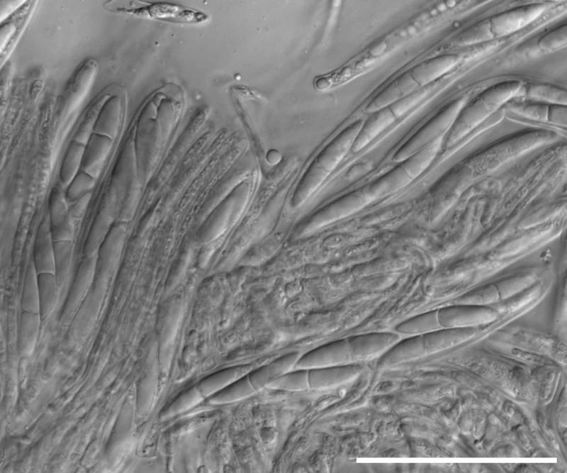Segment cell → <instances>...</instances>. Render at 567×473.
<instances>
[{
  "mask_svg": "<svg viewBox=\"0 0 567 473\" xmlns=\"http://www.w3.org/2000/svg\"><path fill=\"white\" fill-rule=\"evenodd\" d=\"M519 99L547 104L567 105L566 90L557 85L546 83L523 84Z\"/></svg>",
  "mask_w": 567,
  "mask_h": 473,
  "instance_id": "18",
  "label": "cell"
},
{
  "mask_svg": "<svg viewBox=\"0 0 567 473\" xmlns=\"http://www.w3.org/2000/svg\"><path fill=\"white\" fill-rule=\"evenodd\" d=\"M329 174L311 162L298 184L293 196V206L302 205L321 186Z\"/></svg>",
  "mask_w": 567,
  "mask_h": 473,
  "instance_id": "20",
  "label": "cell"
},
{
  "mask_svg": "<svg viewBox=\"0 0 567 473\" xmlns=\"http://www.w3.org/2000/svg\"><path fill=\"white\" fill-rule=\"evenodd\" d=\"M126 234L123 226H112L96 252V276L108 279L118 265Z\"/></svg>",
  "mask_w": 567,
  "mask_h": 473,
  "instance_id": "11",
  "label": "cell"
},
{
  "mask_svg": "<svg viewBox=\"0 0 567 473\" xmlns=\"http://www.w3.org/2000/svg\"><path fill=\"white\" fill-rule=\"evenodd\" d=\"M546 9L544 4L535 3L498 13L489 18L490 31L494 38H502L516 33L539 18Z\"/></svg>",
  "mask_w": 567,
  "mask_h": 473,
  "instance_id": "6",
  "label": "cell"
},
{
  "mask_svg": "<svg viewBox=\"0 0 567 473\" xmlns=\"http://www.w3.org/2000/svg\"><path fill=\"white\" fill-rule=\"evenodd\" d=\"M353 363L347 338H344L329 342L301 355L294 369L325 367Z\"/></svg>",
  "mask_w": 567,
  "mask_h": 473,
  "instance_id": "7",
  "label": "cell"
},
{
  "mask_svg": "<svg viewBox=\"0 0 567 473\" xmlns=\"http://www.w3.org/2000/svg\"><path fill=\"white\" fill-rule=\"evenodd\" d=\"M241 378L235 382L229 384L222 390H220L212 400L216 402H231L237 400L241 397H245L251 393V382H248L247 379Z\"/></svg>",
  "mask_w": 567,
  "mask_h": 473,
  "instance_id": "32",
  "label": "cell"
},
{
  "mask_svg": "<svg viewBox=\"0 0 567 473\" xmlns=\"http://www.w3.org/2000/svg\"><path fill=\"white\" fill-rule=\"evenodd\" d=\"M354 363L381 355L400 338L396 332H372L347 337Z\"/></svg>",
  "mask_w": 567,
  "mask_h": 473,
  "instance_id": "9",
  "label": "cell"
},
{
  "mask_svg": "<svg viewBox=\"0 0 567 473\" xmlns=\"http://www.w3.org/2000/svg\"><path fill=\"white\" fill-rule=\"evenodd\" d=\"M96 178L91 174L80 170L64 187V196L68 204H72L86 194L91 193L96 182Z\"/></svg>",
  "mask_w": 567,
  "mask_h": 473,
  "instance_id": "28",
  "label": "cell"
},
{
  "mask_svg": "<svg viewBox=\"0 0 567 473\" xmlns=\"http://www.w3.org/2000/svg\"><path fill=\"white\" fill-rule=\"evenodd\" d=\"M494 38L490 28L489 18L478 21L467 27L454 38L456 45L467 46L479 44Z\"/></svg>",
  "mask_w": 567,
  "mask_h": 473,
  "instance_id": "30",
  "label": "cell"
},
{
  "mask_svg": "<svg viewBox=\"0 0 567 473\" xmlns=\"http://www.w3.org/2000/svg\"><path fill=\"white\" fill-rule=\"evenodd\" d=\"M460 59L455 54L439 55L420 62L409 70L413 80L423 88L451 72L458 65Z\"/></svg>",
  "mask_w": 567,
  "mask_h": 473,
  "instance_id": "13",
  "label": "cell"
},
{
  "mask_svg": "<svg viewBox=\"0 0 567 473\" xmlns=\"http://www.w3.org/2000/svg\"><path fill=\"white\" fill-rule=\"evenodd\" d=\"M301 355L300 352L295 351L281 356L259 369L250 378L259 379V386L266 385L272 379L293 369Z\"/></svg>",
  "mask_w": 567,
  "mask_h": 473,
  "instance_id": "22",
  "label": "cell"
},
{
  "mask_svg": "<svg viewBox=\"0 0 567 473\" xmlns=\"http://www.w3.org/2000/svg\"><path fill=\"white\" fill-rule=\"evenodd\" d=\"M374 200L375 199L368 187L347 193L308 216L299 226L298 235L301 237L313 233L326 226L358 212Z\"/></svg>",
  "mask_w": 567,
  "mask_h": 473,
  "instance_id": "5",
  "label": "cell"
},
{
  "mask_svg": "<svg viewBox=\"0 0 567 473\" xmlns=\"http://www.w3.org/2000/svg\"><path fill=\"white\" fill-rule=\"evenodd\" d=\"M523 82L507 80L491 85L468 101L448 131L445 147H451L500 111L509 101L520 99Z\"/></svg>",
  "mask_w": 567,
  "mask_h": 473,
  "instance_id": "1",
  "label": "cell"
},
{
  "mask_svg": "<svg viewBox=\"0 0 567 473\" xmlns=\"http://www.w3.org/2000/svg\"><path fill=\"white\" fill-rule=\"evenodd\" d=\"M84 150V145L77 140H74L69 147L59 172L60 183L63 187L81 170Z\"/></svg>",
  "mask_w": 567,
  "mask_h": 473,
  "instance_id": "26",
  "label": "cell"
},
{
  "mask_svg": "<svg viewBox=\"0 0 567 473\" xmlns=\"http://www.w3.org/2000/svg\"><path fill=\"white\" fill-rule=\"evenodd\" d=\"M54 239L47 216L40 221L34 238L32 262L37 273H54Z\"/></svg>",
  "mask_w": 567,
  "mask_h": 473,
  "instance_id": "15",
  "label": "cell"
},
{
  "mask_svg": "<svg viewBox=\"0 0 567 473\" xmlns=\"http://www.w3.org/2000/svg\"><path fill=\"white\" fill-rule=\"evenodd\" d=\"M363 370L364 367L359 363L293 369L272 379L266 386L271 389L289 391L325 389L354 381Z\"/></svg>",
  "mask_w": 567,
  "mask_h": 473,
  "instance_id": "2",
  "label": "cell"
},
{
  "mask_svg": "<svg viewBox=\"0 0 567 473\" xmlns=\"http://www.w3.org/2000/svg\"><path fill=\"white\" fill-rule=\"evenodd\" d=\"M91 197V193H89L74 203L69 204V211L73 219H78L84 214Z\"/></svg>",
  "mask_w": 567,
  "mask_h": 473,
  "instance_id": "33",
  "label": "cell"
},
{
  "mask_svg": "<svg viewBox=\"0 0 567 473\" xmlns=\"http://www.w3.org/2000/svg\"><path fill=\"white\" fill-rule=\"evenodd\" d=\"M539 48L546 52L561 50L567 45V25L561 24L546 33L538 40Z\"/></svg>",
  "mask_w": 567,
  "mask_h": 473,
  "instance_id": "31",
  "label": "cell"
},
{
  "mask_svg": "<svg viewBox=\"0 0 567 473\" xmlns=\"http://www.w3.org/2000/svg\"><path fill=\"white\" fill-rule=\"evenodd\" d=\"M123 11L138 16L155 18H167L177 17L183 21H191L194 13L188 10H182L180 6L167 4H157L137 9H125Z\"/></svg>",
  "mask_w": 567,
  "mask_h": 473,
  "instance_id": "25",
  "label": "cell"
},
{
  "mask_svg": "<svg viewBox=\"0 0 567 473\" xmlns=\"http://www.w3.org/2000/svg\"><path fill=\"white\" fill-rule=\"evenodd\" d=\"M468 101V96H462L445 105L400 147L393 155V161L398 163L417 153L437 138L444 135Z\"/></svg>",
  "mask_w": 567,
  "mask_h": 473,
  "instance_id": "4",
  "label": "cell"
},
{
  "mask_svg": "<svg viewBox=\"0 0 567 473\" xmlns=\"http://www.w3.org/2000/svg\"><path fill=\"white\" fill-rule=\"evenodd\" d=\"M73 256V240L54 241V274L60 289L67 282L72 264Z\"/></svg>",
  "mask_w": 567,
  "mask_h": 473,
  "instance_id": "23",
  "label": "cell"
},
{
  "mask_svg": "<svg viewBox=\"0 0 567 473\" xmlns=\"http://www.w3.org/2000/svg\"><path fill=\"white\" fill-rule=\"evenodd\" d=\"M20 304L23 311L39 313L38 273L32 261L25 274Z\"/></svg>",
  "mask_w": 567,
  "mask_h": 473,
  "instance_id": "27",
  "label": "cell"
},
{
  "mask_svg": "<svg viewBox=\"0 0 567 473\" xmlns=\"http://www.w3.org/2000/svg\"><path fill=\"white\" fill-rule=\"evenodd\" d=\"M420 89L411 77L410 70L403 72L386 86L366 108L369 113L388 107Z\"/></svg>",
  "mask_w": 567,
  "mask_h": 473,
  "instance_id": "14",
  "label": "cell"
},
{
  "mask_svg": "<svg viewBox=\"0 0 567 473\" xmlns=\"http://www.w3.org/2000/svg\"><path fill=\"white\" fill-rule=\"evenodd\" d=\"M247 369V367H230L216 372L203 382L201 385L202 393L208 395L220 391L234 382L236 379L242 377Z\"/></svg>",
  "mask_w": 567,
  "mask_h": 473,
  "instance_id": "29",
  "label": "cell"
},
{
  "mask_svg": "<svg viewBox=\"0 0 567 473\" xmlns=\"http://www.w3.org/2000/svg\"><path fill=\"white\" fill-rule=\"evenodd\" d=\"M111 227V216L103 208L96 216L90 226L83 247L84 256L96 255Z\"/></svg>",
  "mask_w": 567,
  "mask_h": 473,
  "instance_id": "21",
  "label": "cell"
},
{
  "mask_svg": "<svg viewBox=\"0 0 567 473\" xmlns=\"http://www.w3.org/2000/svg\"><path fill=\"white\" fill-rule=\"evenodd\" d=\"M39 291V313L47 316L54 308L60 290L55 275L53 272L38 274Z\"/></svg>",
  "mask_w": 567,
  "mask_h": 473,
  "instance_id": "24",
  "label": "cell"
},
{
  "mask_svg": "<svg viewBox=\"0 0 567 473\" xmlns=\"http://www.w3.org/2000/svg\"><path fill=\"white\" fill-rule=\"evenodd\" d=\"M422 335L398 340L384 352L377 362L378 368H388L422 355L426 352Z\"/></svg>",
  "mask_w": 567,
  "mask_h": 473,
  "instance_id": "16",
  "label": "cell"
},
{
  "mask_svg": "<svg viewBox=\"0 0 567 473\" xmlns=\"http://www.w3.org/2000/svg\"><path fill=\"white\" fill-rule=\"evenodd\" d=\"M96 255L84 256L81 261L67 293L65 312L79 308L91 290L96 278Z\"/></svg>",
  "mask_w": 567,
  "mask_h": 473,
  "instance_id": "12",
  "label": "cell"
},
{
  "mask_svg": "<svg viewBox=\"0 0 567 473\" xmlns=\"http://www.w3.org/2000/svg\"><path fill=\"white\" fill-rule=\"evenodd\" d=\"M395 119V116L389 107L371 113L370 116L364 121L351 151L358 152L366 148L389 128Z\"/></svg>",
  "mask_w": 567,
  "mask_h": 473,
  "instance_id": "17",
  "label": "cell"
},
{
  "mask_svg": "<svg viewBox=\"0 0 567 473\" xmlns=\"http://www.w3.org/2000/svg\"><path fill=\"white\" fill-rule=\"evenodd\" d=\"M87 148L84 147L81 170L96 178L99 174L110 140L106 135H94L90 138Z\"/></svg>",
  "mask_w": 567,
  "mask_h": 473,
  "instance_id": "19",
  "label": "cell"
},
{
  "mask_svg": "<svg viewBox=\"0 0 567 473\" xmlns=\"http://www.w3.org/2000/svg\"><path fill=\"white\" fill-rule=\"evenodd\" d=\"M47 218L54 240H73L74 219L63 191L58 187H54L50 193Z\"/></svg>",
  "mask_w": 567,
  "mask_h": 473,
  "instance_id": "10",
  "label": "cell"
},
{
  "mask_svg": "<svg viewBox=\"0 0 567 473\" xmlns=\"http://www.w3.org/2000/svg\"><path fill=\"white\" fill-rule=\"evenodd\" d=\"M364 121L358 119L344 128L318 153L312 162L330 174L351 150Z\"/></svg>",
  "mask_w": 567,
  "mask_h": 473,
  "instance_id": "8",
  "label": "cell"
},
{
  "mask_svg": "<svg viewBox=\"0 0 567 473\" xmlns=\"http://www.w3.org/2000/svg\"><path fill=\"white\" fill-rule=\"evenodd\" d=\"M443 137L441 136L427 146L373 182L368 189L374 199L385 197L409 184L432 162L439 152Z\"/></svg>",
  "mask_w": 567,
  "mask_h": 473,
  "instance_id": "3",
  "label": "cell"
}]
</instances>
